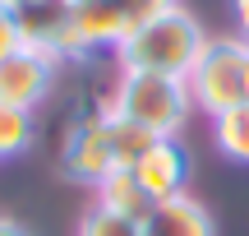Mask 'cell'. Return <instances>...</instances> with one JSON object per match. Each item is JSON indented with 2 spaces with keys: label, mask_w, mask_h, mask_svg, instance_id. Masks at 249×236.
Returning a JSON list of instances; mask_svg holds the SVG:
<instances>
[{
  "label": "cell",
  "mask_w": 249,
  "mask_h": 236,
  "mask_svg": "<svg viewBox=\"0 0 249 236\" xmlns=\"http://www.w3.org/2000/svg\"><path fill=\"white\" fill-rule=\"evenodd\" d=\"M51 83H55V60L28 51V46L0 60V102H9V107L37 111L51 98Z\"/></svg>",
  "instance_id": "8992f818"
},
{
  "label": "cell",
  "mask_w": 249,
  "mask_h": 236,
  "mask_svg": "<svg viewBox=\"0 0 249 236\" xmlns=\"http://www.w3.org/2000/svg\"><path fill=\"white\" fill-rule=\"evenodd\" d=\"M213 135H217V148H222L231 162L249 167V102L213 116Z\"/></svg>",
  "instance_id": "8fae6325"
},
{
  "label": "cell",
  "mask_w": 249,
  "mask_h": 236,
  "mask_svg": "<svg viewBox=\"0 0 249 236\" xmlns=\"http://www.w3.org/2000/svg\"><path fill=\"white\" fill-rule=\"evenodd\" d=\"M14 28L18 46L46 56V60H70V28H74V5L70 0H18L14 5Z\"/></svg>",
  "instance_id": "5b68a950"
},
{
  "label": "cell",
  "mask_w": 249,
  "mask_h": 236,
  "mask_svg": "<svg viewBox=\"0 0 249 236\" xmlns=\"http://www.w3.org/2000/svg\"><path fill=\"white\" fill-rule=\"evenodd\" d=\"M139 227H143V236H217L213 213H208L198 199H189V195L152 204V213L139 222Z\"/></svg>",
  "instance_id": "9c48e42d"
},
{
  "label": "cell",
  "mask_w": 249,
  "mask_h": 236,
  "mask_svg": "<svg viewBox=\"0 0 249 236\" xmlns=\"http://www.w3.org/2000/svg\"><path fill=\"white\" fill-rule=\"evenodd\" d=\"M79 236H143V227L120 218V213H111V209H102V204H92L79 218Z\"/></svg>",
  "instance_id": "4fadbf2b"
},
{
  "label": "cell",
  "mask_w": 249,
  "mask_h": 236,
  "mask_svg": "<svg viewBox=\"0 0 249 236\" xmlns=\"http://www.w3.org/2000/svg\"><path fill=\"white\" fill-rule=\"evenodd\" d=\"M0 236H33V232H28V227H18L14 218H0Z\"/></svg>",
  "instance_id": "e0dca14e"
},
{
  "label": "cell",
  "mask_w": 249,
  "mask_h": 236,
  "mask_svg": "<svg viewBox=\"0 0 249 236\" xmlns=\"http://www.w3.org/2000/svg\"><path fill=\"white\" fill-rule=\"evenodd\" d=\"M97 204H102V209H111V213H120V218H129V222H143V218L152 213L148 190L134 181V172H129V167L111 172L107 181L97 185Z\"/></svg>",
  "instance_id": "30bf717a"
},
{
  "label": "cell",
  "mask_w": 249,
  "mask_h": 236,
  "mask_svg": "<svg viewBox=\"0 0 249 236\" xmlns=\"http://www.w3.org/2000/svg\"><path fill=\"white\" fill-rule=\"evenodd\" d=\"M111 5L120 9V19H124L129 28H139V23H148V19L176 9V0H111Z\"/></svg>",
  "instance_id": "5bb4252c"
},
{
  "label": "cell",
  "mask_w": 249,
  "mask_h": 236,
  "mask_svg": "<svg viewBox=\"0 0 249 236\" xmlns=\"http://www.w3.org/2000/svg\"><path fill=\"white\" fill-rule=\"evenodd\" d=\"M129 37V23L111 0H83L74 5V28H70V60L79 56H116V46Z\"/></svg>",
  "instance_id": "52a82bcc"
},
{
  "label": "cell",
  "mask_w": 249,
  "mask_h": 236,
  "mask_svg": "<svg viewBox=\"0 0 249 236\" xmlns=\"http://www.w3.org/2000/svg\"><path fill=\"white\" fill-rule=\"evenodd\" d=\"M185 88H189V102L203 107L208 116L245 107L249 102V42L245 37H208Z\"/></svg>",
  "instance_id": "277c9868"
},
{
  "label": "cell",
  "mask_w": 249,
  "mask_h": 236,
  "mask_svg": "<svg viewBox=\"0 0 249 236\" xmlns=\"http://www.w3.org/2000/svg\"><path fill=\"white\" fill-rule=\"evenodd\" d=\"M60 167L70 181H83L97 190L111 172H120V148H116V111L111 102L102 98H88L74 120L65 125V139H60Z\"/></svg>",
  "instance_id": "3957f363"
},
{
  "label": "cell",
  "mask_w": 249,
  "mask_h": 236,
  "mask_svg": "<svg viewBox=\"0 0 249 236\" xmlns=\"http://www.w3.org/2000/svg\"><path fill=\"white\" fill-rule=\"evenodd\" d=\"M33 135H37V125H33V111L0 102V157H18L28 144H33Z\"/></svg>",
  "instance_id": "7c38bea8"
},
{
  "label": "cell",
  "mask_w": 249,
  "mask_h": 236,
  "mask_svg": "<svg viewBox=\"0 0 249 236\" xmlns=\"http://www.w3.org/2000/svg\"><path fill=\"white\" fill-rule=\"evenodd\" d=\"M231 14H235V28H240V37L249 42V0H231Z\"/></svg>",
  "instance_id": "2e32d148"
},
{
  "label": "cell",
  "mask_w": 249,
  "mask_h": 236,
  "mask_svg": "<svg viewBox=\"0 0 249 236\" xmlns=\"http://www.w3.org/2000/svg\"><path fill=\"white\" fill-rule=\"evenodd\" d=\"M129 172H134V181L148 190V199L161 204V199L185 195V185H189V153L176 144V139H152Z\"/></svg>",
  "instance_id": "ba28073f"
},
{
  "label": "cell",
  "mask_w": 249,
  "mask_h": 236,
  "mask_svg": "<svg viewBox=\"0 0 249 236\" xmlns=\"http://www.w3.org/2000/svg\"><path fill=\"white\" fill-rule=\"evenodd\" d=\"M203 46L208 37L198 28V19L176 5L166 14L148 19V23L129 28V37L116 46V65L120 70H143V74H166V79H189Z\"/></svg>",
  "instance_id": "6da1fadb"
},
{
  "label": "cell",
  "mask_w": 249,
  "mask_h": 236,
  "mask_svg": "<svg viewBox=\"0 0 249 236\" xmlns=\"http://www.w3.org/2000/svg\"><path fill=\"white\" fill-rule=\"evenodd\" d=\"M70 5H83V0H70Z\"/></svg>",
  "instance_id": "ac0fdd59"
},
{
  "label": "cell",
  "mask_w": 249,
  "mask_h": 236,
  "mask_svg": "<svg viewBox=\"0 0 249 236\" xmlns=\"http://www.w3.org/2000/svg\"><path fill=\"white\" fill-rule=\"evenodd\" d=\"M18 51V28H14V5L0 0V60Z\"/></svg>",
  "instance_id": "9a60e30c"
},
{
  "label": "cell",
  "mask_w": 249,
  "mask_h": 236,
  "mask_svg": "<svg viewBox=\"0 0 249 236\" xmlns=\"http://www.w3.org/2000/svg\"><path fill=\"white\" fill-rule=\"evenodd\" d=\"M111 111L157 139H176V130L189 120V88H185V79H166V74L116 70Z\"/></svg>",
  "instance_id": "7a4b0ae2"
},
{
  "label": "cell",
  "mask_w": 249,
  "mask_h": 236,
  "mask_svg": "<svg viewBox=\"0 0 249 236\" xmlns=\"http://www.w3.org/2000/svg\"><path fill=\"white\" fill-rule=\"evenodd\" d=\"M9 5H18V0H9Z\"/></svg>",
  "instance_id": "d6986e66"
}]
</instances>
